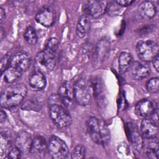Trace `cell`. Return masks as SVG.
Segmentation results:
<instances>
[{
    "mask_svg": "<svg viewBox=\"0 0 159 159\" xmlns=\"http://www.w3.org/2000/svg\"><path fill=\"white\" fill-rule=\"evenodd\" d=\"M117 4H119L121 7H127L130 5H131L134 1H131V0H119V1H116Z\"/></svg>",
    "mask_w": 159,
    "mask_h": 159,
    "instance_id": "34",
    "label": "cell"
},
{
    "mask_svg": "<svg viewBox=\"0 0 159 159\" xmlns=\"http://www.w3.org/2000/svg\"><path fill=\"white\" fill-rule=\"evenodd\" d=\"M50 157L54 159L66 158L68 156V148L66 143L57 136H52L47 144Z\"/></svg>",
    "mask_w": 159,
    "mask_h": 159,
    "instance_id": "7",
    "label": "cell"
},
{
    "mask_svg": "<svg viewBox=\"0 0 159 159\" xmlns=\"http://www.w3.org/2000/svg\"><path fill=\"white\" fill-rule=\"evenodd\" d=\"M155 6L149 1H145L140 4L138 7L139 16L144 19H148L153 17L156 14Z\"/></svg>",
    "mask_w": 159,
    "mask_h": 159,
    "instance_id": "18",
    "label": "cell"
},
{
    "mask_svg": "<svg viewBox=\"0 0 159 159\" xmlns=\"http://www.w3.org/2000/svg\"><path fill=\"white\" fill-rule=\"evenodd\" d=\"M90 86L94 95L98 99V100L99 101L102 96V94L103 91V86L101 80L99 78H95L91 81Z\"/></svg>",
    "mask_w": 159,
    "mask_h": 159,
    "instance_id": "26",
    "label": "cell"
},
{
    "mask_svg": "<svg viewBox=\"0 0 159 159\" xmlns=\"http://www.w3.org/2000/svg\"><path fill=\"white\" fill-rule=\"evenodd\" d=\"M132 57L130 53L123 52L119 57V69L121 73H125L130 67Z\"/></svg>",
    "mask_w": 159,
    "mask_h": 159,
    "instance_id": "22",
    "label": "cell"
},
{
    "mask_svg": "<svg viewBox=\"0 0 159 159\" xmlns=\"http://www.w3.org/2000/svg\"><path fill=\"white\" fill-rule=\"evenodd\" d=\"M50 116L53 122L60 128L67 127L72 122V118L70 112L61 104H50Z\"/></svg>",
    "mask_w": 159,
    "mask_h": 159,
    "instance_id": "4",
    "label": "cell"
},
{
    "mask_svg": "<svg viewBox=\"0 0 159 159\" xmlns=\"http://www.w3.org/2000/svg\"><path fill=\"white\" fill-rule=\"evenodd\" d=\"M32 58L27 52H18L11 57L10 66L16 68L21 73L26 71L30 66Z\"/></svg>",
    "mask_w": 159,
    "mask_h": 159,
    "instance_id": "11",
    "label": "cell"
},
{
    "mask_svg": "<svg viewBox=\"0 0 159 159\" xmlns=\"http://www.w3.org/2000/svg\"><path fill=\"white\" fill-rule=\"evenodd\" d=\"M90 27L91 20L89 17L85 14L81 16L76 25V32L77 35L80 38L84 37L89 31Z\"/></svg>",
    "mask_w": 159,
    "mask_h": 159,
    "instance_id": "20",
    "label": "cell"
},
{
    "mask_svg": "<svg viewBox=\"0 0 159 159\" xmlns=\"http://www.w3.org/2000/svg\"><path fill=\"white\" fill-rule=\"evenodd\" d=\"M158 60H159L158 54L155 57H154V58L152 60L153 66H154L155 70L157 72H158V69H159V61H158Z\"/></svg>",
    "mask_w": 159,
    "mask_h": 159,
    "instance_id": "35",
    "label": "cell"
},
{
    "mask_svg": "<svg viewBox=\"0 0 159 159\" xmlns=\"http://www.w3.org/2000/svg\"><path fill=\"white\" fill-rule=\"evenodd\" d=\"M136 53L142 61L145 62L152 61L158 54V45L152 40L139 42L136 46Z\"/></svg>",
    "mask_w": 159,
    "mask_h": 159,
    "instance_id": "6",
    "label": "cell"
},
{
    "mask_svg": "<svg viewBox=\"0 0 159 159\" xmlns=\"http://www.w3.org/2000/svg\"><path fill=\"white\" fill-rule=\"evenodd\" d=\"M86 128L92 140L97 144L106 145L110 140V132L104 122L95 117H90Z\"/></svg>",
    "mask_w": 159,
    "mask_h": 159,
    "instance_id": "3",
    "label": "cell"
},
{
    "mask_svg": "<svg viewBox=\"0 0 159 159\" xmlns=\"http://www.w3.org/2000/svg\"><path fill=\"white\" fill-rule=\"evenodd\" d=\"M47 147V145L45 139L42 136L38 135L32 140L29 153L34 155L40 157L44 153Z\"/></svg>",
    "mask_w": 159,
    "mask_h": 159,
    "instance_id": "19",
    "label": "cell"
},
{
    "mask_svg": "<svg viewBox=\"0 0 159 159\" xmlns=\"http://www.w3.org/2000/svg\"><path fill=\"white\" fill-rule=\"evenodd\" d=\"M58 95L61 99L63 105L68 109L74 107V89L73 86L68 81L64 82L59 88Z\"/></svg>",
    "mask_w": 159,
    "mask_h": 159,
    "instance_id": "10",
    "label": "cell"
},
{
    "mask_svg": "<svg viewBox=\"0 0 159 159\" xmlns=\"http://www.w3.org/2000/svg\"><path fill=\"white\" fill-rule=\"evenodd\" d=\"M110 50V42L107 39L104 38L97 43L94 51V57L96 61H103L108 55Z\"/></svg>",
    "mask_w": 159,
    "mask_h": 159,
    "instance_id": "16",
    "label": "cell"
},
{
    "mask_svg": "<svg viewBox=\"0 0 159 159\" xmlns=\"http://www.w3.org/2000/svg\"><path fill=\"white\" fill-rule=\"evenodd\" d=\"M24 37L27 43L31 45H34L37 42V35L35 29L32 26H29L25 30Z\"/></svg>",
    "mask_w": 159,
    "mask_h": 159,
    "instance_id": "27",
    "label": "cell"
},
{
    "mask_svg": "<svg viewBox=\"0 0 159 159\" xmlns=\"http://www.w3.org/2000/svg\"><path fill=\"white\" fill-rule=\"evenodd\" d=\"M74 96L76 102L81 106L88 105L91 101V88L83 78L78 79L73 85Z\"/></svg>",
    "mask_w": 159,
    "mask_h": 159,
    "instance_id": "5",
    "label": "cell"
},
{
    "mask_svg": "<svg viewBox=\"0 0 159 159\" xmlns=\"http://www.w3.org/2000/svg\"><path fill=\"white\" fill-rule=\"evenodd\" d=\"M42 107V101L35 97H32L25 100L21 105V109L25 111H39L41 110Z\"/></svg>",
    "mask_w": 159,
    "mask_h": 159,
    "instance_id": "23",
    "label": "cell"
},
{
    "mask_svg": "<svg viewBox=\"0 0 159 159\" xmlns=\"http://www.w3.org/2000/svg\"><path fill=\"white\" fill-rule=\"evenodd\" d=\"M11 57L10 54L7 53L5 55L1 60V74H3V73L5 71V70L9 67V65L11 63Z\"/></svg>",
    "mask_w": 159,
    "mask_h": 159,
    "instance_id": "31",
    "label": "cell"
},
{
    "mask_svg": "<svg viewBox=\"0 0 159 159\" xmlns=\"http://www.w3.org/2000/svg\"><path fill=\"white\" fill-rule=\"evenodd\" d=\"M22 152L21 151L16 147L14 148H12L10 150L7 154V158H13V159H16V158H19L20 157Z\"/></svg>",
    "mask_w": 159,
    "mask_h": 159,
    "instance_id": "32",
    "label": "cell"
},
{
    "mask_svg": "<svg viewBox=\"0 0 159 159\" xmlns=\"http://www.w3.org/2000/svg\"><path fill=\"white\" fill-rule=\"evenodd\" d=\"M22 74V73L16 68L9 66L4 72V80L8 83H12L18 80Z\"/></svg>",
    "mask_w": 159,
    "mask_h": 159,
    "instance_id": "24",
    "label": "cell"
},
{
    "mask_svg": "<svg viewBox=\"0 0 159 159\" xmlns=\"http://www.w3.org/2000/svg\"><path fill=\"white\" fill-rule=\"evenodd\" d=\"M145 155L148 158H158V142L154 140L150 142L147 146L145 151Z\"/></svg>",
    "mask_w": 159,
    "mask_h": 159,
    "instance_id": "25",
    "label": "cell"
},
{
    "mask_svg": "<svg viewBox=\"0 0 159 159\" xmlns=\"http://www.w3.org/2000/svg\"><path fill=\"white\" fill-rule=\"evenodd\" d=\"M86 149L82 145H78L75 147L72 153L71 158L73 159H80L83 158L85 156Z\"/></svg>",
    "mask_w": 159,
    "mask_h": 159,
    "instance_id": "30",
    "label": "cell"
},
{
    "mask_svg": "<svg viewBox=\"0 0 159 159\" xmlns=\"http://www.w3.org/2000/svg\"><path fill=\"white\" fill-rule=\"evenodd\" d=\"M107 8V2L105 1L93 0L84 1L83 5V11L85 15L98 18L102 16Z\"/></svg>",
    "mask_w": 159,
    "mask_h": 159,
    "instance_id": "8",
    "label": "cell"
},
{
    "mask_svg": "<svg viewBox=\"0 0 159 159\" xmlns=\"http://www.w3.org/2000/svg\"><path fill=\"white\" fill-rule=\"evenodd\" d=\"M27 93V88L23 83L11 84L2 92L0 98L1 107L12 109L22 102Z\"/></svg>",
    "mask_w": 159,
    "mask_h": 159,
    "instance_id": "2",
    "label": "cell"
},
{
    "mask_svg": "<svg viewBox=\"0 0 159 159\" xmlns=\"http://www.w3.org/2000/svg\"><path fill=\"white\" fill-rule=\"evenodd\" d=\"M154 29H155V25H153V24L147 25L143 27L139 30V34L141 35H146L151 33L154 30Z\"/></svg>",
    "mask_w": 159,
    "mask_h": 159,
    "instance_id": "33",
    "label": "cell"
},
{
    "mask_svg": "<svg viewBox=\"0 0 159 159\" xmlns=\"http://www.w3.org/2000/svg\"><path fill=\"white\" fill-rule=\"evenodd\" d=\"M157 110V104L147 99H143L137 102L135 105V112L137 116L140 117L147 118L151 116Z\"/></svg>",
    "mask_w": 159,
    "mask_h": 159,
    "instance_id": "12",
    "label": "cell"
},
{
    "mask_svg": "<svg viewBox=\"0 0 159 159\" xmlns=\"http://www.w3.org/2000/svg\"><path fill=\"white\" fill-rule=\"evenodd\" d=\"M6 18V12H5V10L2 7H0V21H1V23H2L3 22V20L5 19Z\"/></svg>",
    "mask_w": 159,
    "mask_h": 159,
    "instance_id": "36",
    "label": "cell"
},
{
    "mask_svg": "<svg viewBox=\"0 0 159 159\" xmlns=\"http://www.w3.org/2000/svg\"><path fill=\"white\" fill-rule=\"evenodd\" d=\"M140 132L143 137L153 139L156 138L158 133V124L151 119H144L141 122Z\"/></svg>",
    "mask_w": 159,
    "mask_h": 159,
    "instance_id": "14",
    "label": "cell"
},
{
    "mask_svg": "<svg viewBox=\"0 0 159 159\" xmlns=\"http://www.w3.org/2000/svg\"><path fill=\"white\" fill-rule=\"evenodd\" d=\"M146 88L150 93H156L159 89L158 78H153L149 80L146 84Z\"/></svg>",
    "mask_w": 159,
    "mask_h": 159,
    "instance_id": "29",
    "label": "cell"
},
{
    "mask_svg": "<svg viewBox=\"0 0 159 159\" xmlns=\"http://www.w3.org/2000/svg\"><path fill=\"white\" fill-rule=\"evenodd\" d=\"M11 140L10 137L6 134H1V152L2 154L4 152H6L9 148L11 147Z\"/></svg>",
    "mask_w": 159,
    "mask_h": 159,
    "instance_id": "28",
    "label": "cell"
},
{
    "mask_svg": "<svg viewBox=\"0 0 159 159\" xmlns=\"http://www.w3.org/2000/svg\"><path fill=\"white\" fill-rule=\"evenodd\" d=\"M29 84L34 89L40 90L43 89L46 85V78L44 74L36 70L30 75Z\"/></svg>",
    "mask_w": 159,
    "mask_h": 159,
    "instance_id": "21",
    "label": "cell"
},
{
    "mask_svg": "<svg viewBox=\"0 0 159 159\" xmlns=\"http://www.w3.org/2000/svg\"><path fill=\"white\" fill-rule=\"evenodd\" d=\"M125 130L133 147L137 152H140L143 146V140L138 127L134 123L128 122L125 125Z\"/></svg>",
    "mask_w": 159,
    "mask_h": 159,
    "instance_id": "9",
    "label": "cell"
},
{
    "mask_svg": "<svg viewBox=\"0 0 159 159\" xmlns=\"http://www.w3.org/2000/svg\"><path fill=\"white\" fill-rule=\"evenodd\" d=\"M32 140L28 132H22L16 137L15 141L16 147L21 151L22 153L30 152Z\"/></svg>",
    "mask_w": 159,
    "mask_h": 159,
    "instance_id": "17",
    "label": "cell"
},
{
    "mask_svg": "<svg viewBox=\"0 0 159 159\" xmlns=\"http://www.w3.org/2000/svg\"><path fill=\"white\" fill-rule=\"evenodd\" d=\"M7 117V115L6 112L3 111H1V115H0V122L1 123H2L4 121H5Z\"/></svg>",
    "mask_w": 159,
    "mask_h": 159,
    "instance_id": "37",
    "label": "cell"
},
{
    "mask_svg": "<svg viewBox=\"0 0 159 159\" xmlns=\"http://www.w3.org/2000/svg\"><path fill=\"white\" fill-rule=\"evenodd\" d=\"M58 47V41L56 38H51L45 48L39 52L35 58L36 70L45 73L52 71L55 65L56 54Z\"/></svg>",
    "mask_w": 159,
    "mask_h": 159,
    "instance_id": "1",
    "label": "cell"
},
{
    "mask_svg": "<svg viewBox=\"0 0 159 159\" xmlns=\"http://www.w3.org/2000/svg\"><path fill=\"white\" fill-rule=\"evenodd\" d=\"M35 20L44 27L52 26L55 20V13L53 9L49 6H43L37 13Z\"/></svg>",
    "mask_w": 159,
    "mask_h": 159,
    "instance_id": "13",
    "label": "cell"
},
{
    "mask_svg": "<svg viewBox=\"0 0 159 159\" xmlns=\"http://www.w3.org/2000/svg\"><path fill=\"white\" fill-rule=\"evenodd\" d=\"M131 76L137 80H143L147 78L150 73V67L143 63L135 61L131 64Z\"/></svg>",
    "mask_w": 159,
    "mask_h": 159,
    "instance_id": "15",
    "label": "cell"
},
{
    "mask_svg": "<svg viewBox=\"0 0 159 159\" xmlns=\"http://www.w3.org/2000/svg\"><path fill=\"white\" fill-rule=\"evenodd\" d=\"M0 37H1V40H2L3 38L5 37V30L2 28V27H1V30H0Z\"/></svg>",
    "mask_w": 159,
    "mask_h": 159,
    "instance_id": "38",
    "label": "cell"
}]
</instances>
